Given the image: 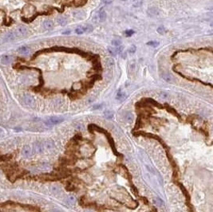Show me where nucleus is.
Wrapping results in <instances>:
<instances>
[{
  "mask_svg": "<svg viewBox=\"0 0 213 212\" xmlns=\"http://www.w3.org/2000/svg\"><path fill=\"white\" fill-rule=\"evenodd\" d=\"M211 26H212V27H213V23H212V24H211Z\"/></svg>",
  "mask_w": 213,
  "mask_h": 212,
  "instance_id": "72a5a7b5",
  "label": "nucleus"
},
{
  "mask_svg": "<svg viewBox=\"0 0 213 212\" xmlns=\"http://www.w3.org/2000/svg\"><path fill=\"white\" fill-rule=\"evenodd\" d=\"M119 50L120 49H118V48H112V47L108 48L109 52L112 54V55H117V54H118V52L120 51V50Z\"/></svg>",
  "mask_w": 213,
  "mask_h": 212,
  "instance_id": "a211bd4d",
  "label": "nucleus"
},
{
  "mask_svg": "<svg viewBox=\"0 0 213 212\" xmlns=\"http://www.w3.org/2000/svg\"><path fill=\"white\" fill-rule=\"evenodd\" d=\"M133 34H134V31H133V30H126V31H125V35H126V36H128V37H130V36H132Z\"/></svg>",
  "mask_w": 213,
  "mask_h": 212,
  "instance_id": "a878e982",
  "label": "nucleus"
},
{
  "mask_svg": "<svg viewBox=\"0 0 213 212\" xmlns=\"http://www.w3.org/2000/svg\"><path fill=\"white\" fill-rule=\"evenodd\" d=\"M62 34H70V30H65V31H63V32H62Z\"/></svg>",
  "mask_w": 213,
  "mask_h": 212,
  "instance_id": "2f4dec72",
  "label": "nucleus"
},
{
  "mask_svg": "<svg viewBox=\"0 0 213 212\" xmlns=\"http://www.w3.org/2000/svg\"><path fill=\"white\" fill-rule=\"evenodd\" d=\"M27 28H26V27H24V26H20V27H19L17 28L16 30V32H15V34H16L17 37H23L24 36L25 34H26V33H27Z\"/></svg>",
  "mask_w": 213,
  "mask_h": 212,
  "instance_id": "423d86ee",
  "label": "nucleus"
},
{
  "mask_svg": "<svg viewBox=\"0 0 213 212\" xmlns=\"http://www.w3.org/2000/svg\"><path fill=\"white\" fill-rule=\"evenodd\" d=\"M43 145H44L45 149H46V150H51L52 148H54V144L52 141H46L45 143L43 144Z\"/></svg>",
  "mask_w": 213,
  "mask_h": 212,
  "instance_id": "4468645a",
  "label": "nucleus"
},
{
  "mask_svg": "<svg viewBox=\"0 0 213 212\" xmlns=\"http://www.w3.org/2000/svg\"><path fill=\"white\" fill-rule=\"evenodd\" d=\"M10 62V56L9 55H3L1 58V63L3 65H7Z\"/></svg>",
  "mask_w": 213,
  "mask_h": 212,
  "instance_id": "ddd939ff",
  "label": "nucleus"
},
{
  "mask_svg": "<svg viewBox=\"0 0 213 212\" xmlns=\"http://www.w3.org/2000/svg\"><path fill=\"white\" fill-rule=\"evenodd\" d=\"M147 13H148V14L150 17H152V18H155V17L159 16L160 10H158L157 7H151V8H149V9H148V10H147Z\"/></svg>",
  "mask_w": 213,
  "mask_h": 212,
  "instance_id": "0eeeda50",
  "label": "nucleus"
},
{
  "mask_svg": "<svg viewBox=\"0 0 213 212\" xmlns=\"http://www.w3.org/2000/svg\"><path fill=\"white\" fill-rule=\"evenodd\" d=\"M161 97H163V98H166L167 97H168V94H167L166 93H161Z\"/></svg>",
  "mask_w": 213,
  "mask_h": 212,
  "instance_id": "c756f323",
  "label": "nucleus"
},
{
  "mask_svg": "<svg viewBox=\"0 0 213 212\" xmlns=\"http://www.w3.org/2000/svg\"><path fill=\"white\" fill-rule=\"evenodd\" d=\"M99 18H100V21H105V18H106V13H105V11L104 10V9H102L100 10L99 12Z\"/></svg>",
  "mask_w": 213,
  "mask_h": 212,
  "instance_id": "dca6fc26",
  "label": "nucleus"
},
{
  "mask_svg": "<svg viewBox=\"0 0 213 212\" xmlns=\"http://www.w3.org/2000/svg\"><path fill=\"white\" fill-rule=\"evenodd\" d=\"M92 30H93V27H89V26H87V27H79L75 29V33L78 34H82L86 31L90 32Z\"/></svg>",
  "mask_w": 213,
  "mask_h": 212,
  "instance_id": "39448f33",
  "label": "nucleus"
},
{
  "mask_svg": "<svg viewBox=\"0 0 213 212\" xmlns=\"http://www.w3.org/2000/svg\"><path fill=\"white\" fill-rule=\"evenodd\" d=\"M57 22H58V23L59 24V25L62 26V27H64V26H65L67 24L66 19H65V18H63V17H60V18H58V19H57Z\"/></svg>",
  "mask_w": 213,
  "mask_h": 212,
  "instance_id": "f3484780",
  "label": "nucleus"
},
{
  "mask_svg": "<svg viewBox=\"0 0 213 212\" xmlns=\"http://www.w3.org/2000/svg\"><path fill=\"white\" fill-rule=\"evenodd\" d=\"M63 121H64V118L61 117H51L46 121L45 124L50 127V126H54V125H56V124H60Z\"/></svg>",
  "mask_w": 213,
  "mask_h": 212,
  "instance_id": "f257e3e1",
  "label": "nucleus"
},
{
  "mask_svg": "<svg viewBox=\"0 0 213 212\" xmlns=\"http://www.w3.org/2000/svg\"><path fill=\"white\" fill-rule=\"evenodd\" d=\"M156 203H157V205H159V206H161V205H163L164 203L161 198H157V199H156Z\"/></svg>",
  "mask_w": 213,
  "mask_h": 212,
  "instance_id": "bb28decb",
  "label": "nucleus"
},
{
  "mask_svg": "<svg viewBox=\"0 0 213 212\" xmlns=\"http://www.w3.org/2000/svg\"><path fill=\"white\" fill-rule=\"evenodd\" d=\"M85 212H93V211H85Z\"/></svg>",
  "mask_w": 213,
  "mask_h": 212,
  "instance_id": "473e14b6",
  "label": "nucleus"
},
{
  "mask_svg": "<svg viewBox=\"0 0 213 212\" xmlns=\"http://www.w3.org/2000/svg\"><path fill=\"white\" fill-rule=\"evenodd\" d=\"M33 152H34V150H33L29 145L24 146L23 150H22V154H23V156L24 157H26V158H30V157H31L33 155Z\"/></svg>",
  "mask_w": 213,
  "mask_h": 212,
  "instance_id": "7ed1b4c3",
  "label": "nucleus"
},
{
  "mask_svg": "<svg viewBox=\"0 0 213 212\" xmlns=\"http://www.w3.org/2000/svg\"><path fill=\"white\" fill-rule=\"evenodd\" d=\"M136 50H137V47H136V45H133L130 48H129V53H130V54H134L135 52H136Z\"/></svg>",
  "mask_w": 213,
  "mask_h": 212,
  "instance_id": "5701e85b",
  "label": "nucleus"
},
{
  "mask_svg": "<svg viewBox=\"0 0 213 212\" xmlns=\"http://www.w3.org/2000/svg\"><path fill=\"white\" fill-rule=\"evenodd\" d=\"M162 77H163V79L168 83H172L173 81H174V78H173L172 76L170 75L169 73L162 74Z\"/></svg>",
  "mask_w": 213,
  "mask_h": 212,
  "instance_id": "9d476101",
  "label": "nucleus"
},
{
  "mask_svg": "<svg viewBox=\"0 0 213 212\" xmlns=\"http://www.w3.org/2000/svg\"><path fill=\"white\" fill-rule=\"evenodd\" d=\"M16 34L13 32H10L7 33V34H5L3 38V42H10V41H12L13 40H14L16 38Z\"/></svg>",
  "mask_w": 213,
  "mask_h": 212,
  "instance_id": "20e7f679",
  "label": "nucleus"
},
{
  "mask_svg": "<svg viewBox=\"0 0 213 212\" xmlns=\"http://www.w3.org/2000/svg\"><path fill=\"white\" fill-rule=\"evenodd\" d=\"M122 1H126V0H122Z\"/></svg>",
  "mask_w": 213,
  "mask_h": 212,
  "instance_id": "f704fd0d",
  "label": "nucleus"
},
{
  "mask_svg": "<svg viewBox=\"0 0 213 212\" xmlns=\"http://www.w3.org/2000/svg\"><path fill=\"white\" fill-rule=\"evenodd\" d=\"M125 98H126V95H125V93H123V92H119V93H117V97H116V99L120 100V101L124 100Z\"/></svg>",
  "mask_w": 213,
  "mask_h": 212,
  "instance_id": "2eb2a0df",
  "label": "nucleus"
},
{
  "mask_svg": "<svg viewBox=\"0 0 213 212\" xmlns=\"http://www.w3.org/2000/svg\"><path fill=\"white\" fill-rule=\"evenodd\" d=\"M104 115H105V117L106 119H112L113 117V112H111V111H109V110L105 111V112L104 113Z\"/></svg>",
  "mask_w": 213,
  "mask_h": 212,
  "instance_id": "aec40b11",
  "label": "nucleus"
},
{
  "mask_svg": "<svg viewBox=\"0 0 213 212\" xmlns=\"http://www.w3.org/2000/svg\"><path fill=\"white\" fill-rule=\"evenodd\" d=\"M113 59H111V58H109L108 60H107V64H108L109 65H113Z\"/></svg>",
  "mask_w": 213,
  "mask_h": 212,
  "instance_id": "c85d7f7f",
  "label": "nucleus"
},
{
  "mask_svg": "<svg viewBox=\"0 0 213 212\" xmlns=\"http://www.w3.org/2000/svg\"><path fill=\"white\" fill-rule=\"evenodd\" d=\"M33 150H34V152H36V153H42V152H43V151L45 150V148H44V145L42 144H40L38 142V143L34 144Z\"/></svg>",
  "mask_w": 213,
  "mask_h": 212,
  "instance_id": "6e6552de",
  "label": "nucleus"
},
{
  "mask_svg": "<svg viewBox=\"0 0 213 212\" xmlns=\"http://www.w3.org/2000/svg\"><path fill=\"white\" fill-rule=\"evenodd\" d=\"M43 27L46 30H51L54 27V23L50 20H45L43 23Z\"/></svg>",
  "mask_w": 213,
  "mask_h": 212,
  "instance_id": "f8f14e48",
  "label": "nucleus"
},
{
  "mask_svg": "<svg viewBox=\"0 0 213 212\" xmlns=\"http://www.w3.org/2000/svg\"><path fill=\"white\" fill-rule=\"evenodd\" d=\"M157 32L159 33V34H164V33L166 32V30L164 29V28L163 27H159L157 29Z\"/></svg>",
  "mask_w": 213,
  "mask_h": 212,
  "instance_id": "b1692460",
  "label": "nucleus"
},
{
  "mask_svg": "<svg viewBox=\"0 0 213 212\" xmlns=\"http://www.w3.org/2000/svg\"><path fill=\"white\" fill-rule=\"evenodd\" d=\"M18 51H19V54H23V55H27V54H30V49L27 45H23V46H20L18 49Z\"/></svg>",
  "mask_w": 213,
  "mask_h": 212,
  "instance_id": "1a4fd4ad",
  "label": "nucleus"
},
{
  "mask_svg": "<svg viewBox=\"0 0 213 212\" xmlns=\"http://www.w3.org/2000/svg\"><path fill=\"white\" fill-rule=\"evenodd\" d=\"M75 202H76V198H75V197H74V196L70 195V196H69V197H68V203H69V204L73 205V204H74V203H75Z\"/></svg>",
  "mask_w": 213,
  "mask_h": 212,
  "instance_id": "4be33fe9",
  "label": "nucleus"
},
{
  "mask_svg": "<svg viewBox=\"0 0 213 212\" xmlns=\"http://www.w3.org/2000/svg\"><path fill=\"white\" fill-rule=\"evenodd\" d=\"M51 191L53 193H58L59 191V187H58L57 186H53L51 187Z\"/></svg>",
  "mask_w": 213,
  "mask_h": 212,
  "instance_id": "393cba45",
  "label": "nucleus"
},
{
  "mask_svg": "<svg viewBox=\"0 0 213 212\" xmlns=\"http://www.w3.org/2000/svg\"><path fill=\"white\" fill-rule=\"evenodd\" d=\"M160 43L157 41H150L148 42H147V45H149V46H153V47H157L159 45Z\"/></svg>",
  "mask_w": 213,
  "mask_h": 212,
  "instance_id": "412c9836",
  "label": "nucleus"
},
{
  "mask_svg": "<svg viewBox=\"0 0 213 212\" xmlns=\"http://www.w3.org/2000/svg\"><path fill=\"white\" fill-rule=\"evenodd\" d=\"M23 102L25 103L27 106H30V107H32L35 104V101H34V97H32V96L30 95H28V94H26L23 96Z\"/></svg>",
  "mask_w": 213,
  "mask_h": 212,
  "instance_id": "f03ea898",
  "label": "nucleus"
},
{
  "mask_svg": "<svg viewBox=\"0 0 213 212\" xmlns=\"http://www.w3.org/2000/svg\"><path fill=\"white\" fill-rule=\"evenodd\" d=\"M125 119L126 122H128L129 124H132L133 123V121H134V116L131 113H127L125 116Z\"/></svg>",
  "mask_w": 213,
  "mask_h": 212,
  "instance_id": "9b49d317",
  "label": "nucleus"
},
{
  "mask_svg": "<svg viewBox=\"0 0 213 212\" xmlns=\"http://www.w3.org/2000/svg\"><path fill=\"white\" fill-rule=\"evenodd\" d=\"M42 170H48L50 168V166L48 164H46V163H44V164H42V167H40Z\"/></svg>",
  "mask_w": 213,
  "mask_h": 212,
  "instance_id": "cd10ccee",
  "label": "nucleus"
},
{
  "mask_svg": "<svg viewBox=\"0 0 213 212\" xmlns=\"http://www.w3.org/2000/svg\"><path fill=\"white\" fill-rule=\"evenodd\" d=\"M121 43H122L121 40H120V39H118V38H115L112 41V44H113V46H115V47L120 46V45H121Z\"/></svg>",
  "mask_w": 213,
  "mask_h": 212,
  "instance_id": "6ab92c4d",
  "label": "nucleus"
},
{
  "mask_svg": "<svg viewBox=\"0 0 213 212\" xmlns=\"http://www.w3.org/2000/svg\"><path fill=\"white\" fill-rule=\"evenodd\" d=\"M50 212H62V211H61L60 210H58V209H53Z\"/></svg>",
  "mask_w": 213,
  "mask_h": 212,
  "instance_id": "7c9ffc66",
  "label": "nucleus"
}]
</instances>
